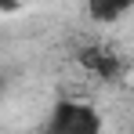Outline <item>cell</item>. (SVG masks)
<instances>
[{"label": "cell", "instance_id": "3957f363", "mask_svg": "<svg viewBox=\"0 0 134 134\" xmlns=\"http://www.w3.org/2000/svg\"><path fill=\"white\" fill-rule=\"evenodd\" d=\"M87 11H91V18H98V22H116L127 11V4H91Z\"/></svg>", "mask_w": 134, "mask_h": 134}, {"label": "cell", "instance_id": "6da1fadb", "mask_svg": "<svg viewBox=\"0 0 134 134\" xmlns=\"http://www.w3.org/2000/svg\"><path fill=\"white\" fill-rule=\"evenodd\" d=\"M44 134H102V120L87 102H58Z\"/></svg>", "mask_w": 134, "mask_h": 134}, {"label": "cell", "instance_id": "7a4b0ae2", "mask_svg": "<svg viewBox=\"0 0 134 134\" xmlns=\"http://www.w3.org/2000/svg\"><path fill=\"white\" fill-rule=\"evenodd\" d=\"M83 65L94 69V72H98V76H105V80L120 76V62H116V54L105 51V47H91V51H83Z\"/></svg>", "mask_w": 134, "mask_h": 134}]
</instances>
